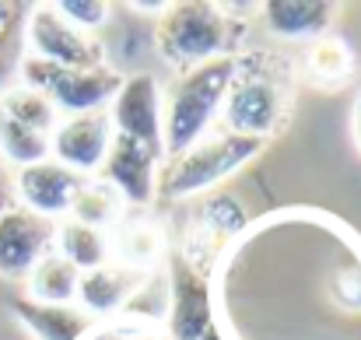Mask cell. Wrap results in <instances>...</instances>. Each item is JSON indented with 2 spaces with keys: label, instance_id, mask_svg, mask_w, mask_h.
<instances>
[{
  "label": "cell",
  "instance_id": "1",
  "mask_svg": "<svg viewBox=\"0 0 361 340\" xmlns=\"http://www.w3.org/2000/svg\"><path fill=\"white\" fill-rule=\"evenodd\" d=\"M295 67L298 60L284 46H252L235 53L228 95L221 106L225 130L256 140H270L277 130H284L298 81Z\"/></svg>",
  "mask_w": 361,
  "mask_h": 340
},
{
  "label": "cell",
  "instance_id": "2",
  "mask_svg": "<svg viewBox=\"0 0 361 340\" xmlns=\"http://www.w3.org/2000/svg\"><path fill=\"white\" fill-rule=\"evenodd\" d=\"M242 35H245V21L232 18L221 4L179 0V4H165L154 28V49L172 71L183 74L214 56H228V49L239 46Z\"/></svg>",
  "mask_w": 361,
  "mask_h": 340
},
{
  "label": "cell",
  "instance_id": "3",
  "mask_svg": "<svg viewBox=\"0 0 361 340\" xmlns=\"http://www.w3.org/2000/svg\"><path fill=\"white\" fill-rule=\"evenodd\" d=\"M235 53L214 56L193 71L176 74L161 99V158H176L186 147H193L211 123L221 116L228 81H232Z\"/></svg>",
  "mask_w": 361,
  "mask_h": 340
},
{
  "label": "cell",
  "instance_id": "4",
  "mask_svg": "<svg viewBox=\"0 0 361 340\" xmlns=\"http://www.w3.org/2000/svg\"><path fill=\"white\" fill-rule=\"evenodd\" d=\"M263 147H267V140L239 137V133H228V130L204 133L183 154L161 158L158 176H154V197H165V200L197 197V193L218 186L221 179H228L232 172H239Z\"/></svg>",
  "mask_w": 361,
  "mask_h": 340
},
{
  "label": "cell",
  "instance_id": "5",
  "mask_svg": "<svg viewBox=\"0 0 361 340\" xmlns=\"http://www.w3.org/2000/svg\"><path fill=\"white\" fill-rule=\"evenodd\" d=\"M25 53L56 63L63 71H85V67H99L106 63V49L95 35L78 32L74 25H67L53 4H35L25 14Z\"/></svg>",
  "mask_w": 361,
  "mask_h": 340
},
{
  "label": "cell",
  "instance_id": "6",
  "mask_svg": "<svg viewBox=\"0 0 361 340\" xmlns=\"http://www.w3.org/2000/svg\"><path fill=\"white\" fill-rule=\"evenodd\" d=\"M109 144H113L109 109L63 116L56 123V130L49 133V158L85 179V176H95L102 169V162L109 154Z\"/></svg>",
  "mask_w": 361,
  "mask_h": 340
},
{
  "label": "cell",
  "instance_id": "7",
  "mask_svg": "<svg viewBox=\"0 0 361 340\" xmlns=\"http://www.w3.org/2000/svg\"><path fill=\"white\" fill-rule=\"evenodd\" d=\"M56 242V221L42 218L21 204L0 214V277L25 281L32 267L53 253Z\"/></svg>",
  "mask_w": 361,
  "mask_h": 340
},
{
  "label": "cell",
  "instance_id": "8",
  "mask_svg": "<svg viewBox=\"0 0 361 340\" xmlns=\"http://www.w3.org/2000/svg\"><path fill=\"white\" fill-rule=\"evenodd\" d=\"M123 85V74L113 63H99V67H85V71H63L53 63L42 95L56 106V113L81 116V113H99L106 109Z\"/></svg>",
  "mask_w": 361,
  "mask_h": 340
},
{
  "label": "cell",
  "instance_id": "9",
  "mask_svg": "<svg viewBox=\"0 0 361 340\" xmlns=\"http://www.w3.org/2000/svg\"><path fill=\"white\" fill-rule=\"evenodd\" d=\"M158 165H161V151L140 144V140H130L123 133H113V144H109V154L102 162V179L106 186H113L120 193L123 204H133V207H151L154 204V176H158Z\"/></svg>",
  "mask_w": 361,
  "mask_h": 340
},
{
  "label": "cell",
  "instance_id": "10",
  "mask_svg": "<svg viewBox=\"0 0 361 340\" xmlns=\"http://www.w3.org/2000/svg\"><path fill=\"white\" fill-rule=\"evenodd\" d=\"M14 176V204L42 214V218H63L74 204V197L81 193V186L88 179H81L78 172L63 169L60 162L46 158V162H35L28 169H18L11 172Z\"/></svg>",
  "mask_w": 361,
  "mask_h": 340
},
{
  "label": "cell",
  "instance_id": "11",
  "mask_svg": "<svg viewBox=\"0 0 361 340\" xmlns=\"http://www.w3.org/2000/svg\"><path fill=\"white\" fill-rule=\"evenodd\" d=\"M109 119H113V133H123L130 140H140V144L161 151V88H158V81L151 74L123 78Z\"/></svg>",
  "mask_w": 361,
  "mask_h": 340
},
{
  "label": "cell",
  "instance_id": "12",
  "mask_svg": "<svg viewBox=\"0 0 361 340\" xmlns=\"http://www.w3.org/2000/svg\"><path fill=\"white\" fill-rule=\"evenodd\" d=\"M214 327L207 274H197L183 256L172 260V298H169V337L165 340H200Z\"/></svg>",
  "mask_w": 361,
  "mask_h": 340
},
{
  "label": "cell",
  "instance_id": "13",
  "mask_svg": "<svg viewBox=\"0 0 361 340\" xmlns=\"http://www.w3.org/2000/svg\"><path fill=\"white\" fill-rule=\"evenodd\" d=\"M147 274L144 270H130L120 263H102L92 270H81L78 277V291H74V305L88 316V320H102V316H116L123 305L144 288Z\"/></svg>",
  "mask_w": 361,
  "mask_h": 340
},
{
  "label": "cell",
  "instance_id": "14",
  "mask_svg": "<svg viewBox=\"0 0 361 340\" xmlns=\"http://www.w3.org/2000/svg\"><path fill=\"white\" fill-rule=\"evenodd\" d=\"M341 4L326 0H267L259 4L263 28L281 42H316L330 35Z\"/></svg>",
  "mask_w": 361,
  "mask_h": 340
},
{
  "label": "cell",
  "instance_id": "15",
  "mask_svg": "<svg viewBox=\"0 0 361 340\" xmlns=\"http://www.w3.org/2000/svg\"><path fill=\"white\" fill-rule=\"evenodd\" d=\"M11 312L35 340H81L92 330V320L78 305H46L21 295L11 298Z\"/></svg>",
  "mask_w": 361,
  "mask_h": 340
},
{
  "label": "cell",
  "instance_id": "16",
  "mask_svg": "<svg viewBox=\"0 0 361 340\" xmlns=\"http://www.w3.org/2000/svg\"><path fill=\"white\" fill-rule=\"evenodd\" d=\"M161 256V228L154 218L137 214V218H120V225L109 231V260L151 274V267Z\"/></svg>",
  "mask_w": 361,
  "mask_h": 340
},
{
  "label": "cell",
  "instance_id": "17",
  "mask_svg": "<svg viewBox=\"0 0 361 340\" xmlns=\"http://www.w3.org/2000/svg\"><path fill=\"white\" fill-rule=\"evenodd\" d=\"M78 277L81 270L74 263H67L56 249L46 253L32 274L25 277V295L35 298V302H46V305H74V291H78Z\"/></svg>",
  "mask_w": 361,
  "mask_h": 340
},
{
  "label": "cell",
  "instance_id": "18",
  "mask_svg": "<svg viewBox=\"0 0 361 340\" xmlns=\"http://www.w3.org/2000/svg\"><path fill=\"white\" fill-rule=\"evenodd\" d=\"M302 71L316 88H341L355 74V53L344 39L323 35V39L309 42V49L302 56Z\"/></svg>",
  "mask_w": 361,
  "mask_h": 340
},
{
  "label": "cell",
  "instance_id": "19",
  "mask_svg": "<svg viewBox=\"0 0 361 340\" xmlns=\"http://www.w3.org/2000/svg\"><path fill=\"white\" fill-rule=\"evenodd\" d=\"M53 249L74 263L78 270H92V267H102L109 263V231H99V228L78 225V221H60L56 225V242Z\"/></svg>",
  "mask_w": 361,
  "mask_h": 340
},
{
  "label": "cell",
  "instance_id": "20",
  "mask_svg": "<svg viewBox=\"0 0 361 340\" xmlns=\"http://www.w3.org/2000/svg\"><path fill=\"white\" fill-rule=\"evenodd\" d=\"M0 113L11 116L14 123L35 130V133H53L60 113L56 106L42 95V92H32V88H21V85H11V88H0Z\"/></svg>",
  "mask_w": 361,
  "mask_h": 340
},
{
  "label": "cell",
  "instance_id": "21",
  "mask_svg": "<svg viewBox=\"0 0 361 340\" xmlns=\"http://www.w3.org/2000/svg\"><path fill=\"white\" fill-rule=\"evenodd\" d=\"M67 214H71V221H78V225L99 228V231H113L123 218V200H120V193H116L113 186H106V183H85Z\"/></svg>",
  "mask_w": 361,
  "mask_h": 340
},
{
  "label": "cell",
  "instance_id": "22",
  "mask_svg": "<svg viewBox=\"0 0 361 340\" xmlns=\"http://www.w3.org/2000/svg\"><path fill=\"white\" fill-rule=\"evenodd\" d=\"M0 158L14 169H28L35 162L49 158V137L35 133L21 123H14L11 116L0 113Z\"/></svg>",
  "mask_w": 361,
  "mask_h": 340
},
{
  "label": "cell",
  "instance_id": "23",
  "mask_svg": "<svg viewBox=\"0 0 361 340\" xmlns=\"http://www.w3.org/2000/svg\"><path fill=\"white\" fill-rule=\"evenodd\" d=\"M25 7L14 0H0V81L25 56Z\"/></svg>",
  "mask_w": 361,
  "mask_h": 340
},
{
  "label": "cell",
  "instance_id": "24",
  "mask_svg": "<svg viewBox=\"0 0 361 340\" xmlns=\"http://www.w3.org/2000/svg\"><path fill=\"white\" fill-rule=\"evenodd\" d=\"M56 7V14L67 21V25H74L78 32H85V35H95L106 21H109V4L106 0H60V4H53Z\"/></svg>",
  "mask_w": 361,
  "mask_h": 340
},
{
  "label": "cell",
  "instance_id": "25",
  "mask_svg": "<svg viewBox=\"0 0 361 340\" xmlns=\"http://www.w3.org/2000/svg\"><path fill=\"white\" fill-rule=\"evenodd\" d=\"M14 207V176L7 172V165L0 162V214Z\"/></svg>",
  "mask_w": 361,
  "mask_h": 340
},
{
  "label": "cell",
  "instance_id": "26",
  "mask_svg": "<svg viewBox=\"0 0 361 340\" xmlns=\"http://www.w3.org/2000/svg\"><path fill=\"white\" fill-rule=\"evenodd\" d=\"M355 133H358V144H361V95H358V102H355Z\"/></svg>",
  "mask_w": 361,
  "mask_h": 340
},
{
  "label": "cell",
  "instance_id": "27",
  "mask_svg": "<svg viewBox=\"0 0 361 340\" xmlns=\"http://www.w3.org/2000/svg\"><path fill=\"white\" fill-rule=\"evenodd\" d=\"M200 340H225V337H221V330H218V327H211V330H207Z\"/></svg>",
  "mask_w": 361,
  "mask_h": 340
},
{
  "label": "cell",
  "instance_id": "28",
  "mask_svg": "<svg viewBox=\"0 0 361 340\" xmlns=\"http://www.w3.org/2000/svg\"><path fill=\"white\" fill-rule=\"evenodd\" d=\"M130 340H165V337H154V334H137V337H130Z\"/></svg>",
  "mask_w": 361,
  "mask_h": 340
}]
</instances>
